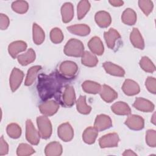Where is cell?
I'll return each mask as SVG.
<instances>
[{"instance_id": "cell-1", "label": "cell", "mask_w": 156, "mask_h": 156, "mask_svg": "<svg viewBox=\"0 0 156 156\" xmlns=\"http://www.w3.org/2000/svg\"><path fill=\"white\" fill-rule=\"evenodd\" d=\"M66 78L60 73L53 72L49 74H41L38 76L37 90L40 98L47 101L60 93Z\"/></svg>"}, {"instance_id": "cell-2", "label": "cell", "mask_w": 156, "mask_h": 156, "mask_svg": "<svg viewBox=\"0 0 156 156\" xmlns=\"http://www.w3.org/2000/svg\"><path fill=\"white\" fill-rule=\"evenodd\" d=\"M84 52V46L82 42L76 38H71L64 47V53L71 57H82Z\"/></svg>"}, {"instance_id": "cell-3", "label": "cell", "mask_w": 156, "mask_h": 156, "mask_svg": "<svg viewBox=\"0 0 156 156\" xmlns=\"http://www.w3.org/2000/svg\"><path fill=\"white\" fill-rule=\"evenodd\" d=\"M38 132L43 139L49 138L52 134V124L46 116H40L37 118Z\"/></svg>"}, {"instance_id": "cell-4", "label": "cell", "mask_w": 156, "mask_h": 156, "mask_svg": "<svg viewBox=\"0 0 156 156\" xmlns=\"http://www.w3.org/2000/svg\"><path fill=\"white\" fill-rule=\"evenodd\" d=\"M77 70V64L72 61H64L59 66V73L66 79L74 77Z\"/></svg>"}, {"instance_id": "cell-5", "label": "cell", "mask_w": 156, "mask_h": 156, "mask_svg": "<svg viewBox=\"0 0 156 156\" xmlns=\"http://www.w3.org/2000/svg\"><path fill=\"white\" fill-rule=\"evenodd\" d=\"M40 135L35 128L32 121L27 119L26 122V138L33 145H37L40 142Z\"/></svg>"}, {"instance_id": "cell-6", "label": "cell", "mask_w": 156, "mask_h": 156, "mask_svg": "<svg viewBox=\"0 0 156 156\" xmlns=\"http://www.w3.org/2000/svg\"><path fill=\"white\" fill-rule=\"evenodd\" d=\"M119 138L116 133L106 134L99 139V144L101 148L117 147Z\"/></svg>"}, {"instance_id": "cell-7", "label": "cell", "mask_w": 156, "mask_h": 156, "mask_svg": "<svg viewBox=\"0 0 156 156\" xmlns=\"http://www.w3.org/2000/svg\"><path fill=\"white\" fill-rule=\"evenodd\" d=\"M58 137L65 142L70 141L74 136V130L68 122H65L59 126L57 129Z\"/></svg>"}, {"instance_id": "cell-8", "label": "cell", "mask_w": 156, "mask_h": 156, "mask_svg": "<svg viewBox=\"0 0 156 156\" xmlns=\"http://www.w3.org/2000/svg\"><path fill=\"white\" fill-rule=\"evenodd\" d=\"M38 108L40 112L44 116H52L57 113L59 108V105L53 100L46 101L41 103Z\"/></svg>"}, {"instance_id": "cell-9", "label": "cell", "mask_w": 156, "mask_h": 156, "mask_svg": "<svg viewBox=\"0 0 156 156\" xmlns=\"http://www.w3.org/2000/svg\"><path fill=\"white\" fill-rule=\"evenodd\" d=\"M23 77L24 73L21 70L16 68L13 69L9 79L10 87L13 92L15 91L19 88L23 80Z\"/></svg>"}, {"instance_id": "cell-10", "label": "cell", "mask_w": 156, "mask_h": 156, "mask_svg": "<svg viewBox=\"0 0 156 156\" xmlns=\"http://www.w3.org/2000/svg\"><path fill=\"white\" fill-rule=\"evenodd\" d=\"M124 124L132 130H140L144 128V121L139 115H131L126 119Z\"/></svg>"}, {"instance_id": "cell-11", "label": "cell", "mask_w": 156, "mask_h": 156, "mask_svg": "<svg viewBox=\"0 0 156 156\" xmlns=\"http://www.w3.org/2000/svg\"><path fill=\"white\" fill-rule=\"evenodd\" d=\"M112 121L108 116L104 114H101L96 116L94 121V127L98 131L104 130L109 129L112 127Z\"/></svg>"}, {"instance_id": "cell-12", "label": "cell", "mask_w": 156, "mask_h": 156, "mask_svg": "<svg viewBox=\"0 0 156 156\" xmlns=\"http://www.w3.org/2000/svg\"><path fill=\"white\" fill-rule=\"evenodd\" d=\"M133 106L137 110L144 112H151L154 110V105L150 101L143 98H137Z\"/></svg>"}, {"instance_id": "cell-13", "label": "cell", "mask_w": 156, "mask_h": 156, "mask_svg": "<svg viewBox=\"0 0 156 156\" xmlns=\"http://www.w3.org/2000/svg\"><path fill=\"white\" fill-rule=\"evenodd\" d=\"M63 104L65 107H70L73 106L76 101V94L74 88L71 85L65 87L63 96Z\"/></svg>"}, {"instance_id": "cell-14", "label": "cell", "mask_w": 156, "mask_h": 156, "mask_svg": "<svg viewBox=\"0 0 156 156\" xmlns=\"http://www.w3.org/2000/svg\"><path fill=\"white\" fill-rule=\"evenodd\" d=\"M122 90L125 94L127 96H134L139 93L140 91L138 84L133 80H125L122 86Z\"/></svg>"}, {"instance_id": "cell-15", "label": "cell", "mask_w": 156, "mask_h": 156, "mask_svg": "<svg viewBox=\"0 0 156 156\" xmlns=\"http://www.w3.org/2000/svg\"><path fill=\"white\" fill-rule=\"evenodd\" d=\"M96 24L101 27L105 28L110 26L112 23V18L110 13L106 11H99L94 16Z\"/></svg>"}, {"instance_id": "cell-16", "label": "cell", "mask_w": 156, "mask_h": 156, "mask_svg": "<svg viewBox=\"0 0 156 156\" xmlns=\"http://www.w3.org/2000/svg\"><path fill=\"white\" fill-rule=\"evenodd\" d=\"M101 98L106 102L110 103L116 99L118 97V93L110 87L107 85H103L99 92Z\"/></svg>"}, {"instance_id": "cell-17", "label": "cell", "mask_w": 156, "mask_h": 156, "mask_svg": "<svg viewBox=\"0 0 156 156\" xmlns=\"http://www.w3.org/2000/svg\"><path fill=\"white\" fill-rule=\"evenodd\" d=\"M88 46L93 53L98 55H101L104 53V45L101 40L98 37L96 36L91 38L88 43Z\"/></svg>"}, {"instance_id": "cell-18", "label": "cell", "mask_w": 156, "mask_h": 156, "mask_svg": "<svg viewBox=\"0 0 156 156\" xmlns=\"http://www.w3.org/2000/svg\"><path fill=\"white\" fill-rule=\"evenodd\" d=\"M27 48V44L23 41H15L11 43L8 46V52L11 57L15 58L17 55Z\"/></svg>"}, {"instance_id": "cell-19", "label": "cell", "mask_w": 156, "mask_h": 156, "mask_svg": "<svg viewBox=\"0 0 156 156\" xmlns=\"http://www.w3.org/2000/svg\"><path fill=\"white\" fill-rule=\"evenodd\" d=\"M104 37L107 46L110 49H113L116 40L121 38L119 33L113 28H110L107 32H105Z\"/></svg>"}, {"instance_id": "cell-20", "label": "cell", "mask_w": 156, "mask_h": 156, "mask_svg": "<svg viewBox=\"0 0 156 156\" xmlns=\"http://www.w3.org/2000/svg\"><path fill=\"white\" fill-rule=\"evenodd\" d=\"M103 67L107 73L110 75L118 77H123L125 75V71L122 68L112 62H104L103 63Z\"/></svg>"}, {"instance_id": "cell-21", "label": "cell", "mask_w": 156, "mask_h": 156, "mask_svg": "<svg viewBox=\"0 0 156 156\" xmlns=\"http://www.w3.org/2000/svg\"><path fill=\"white\" fill-rule=\"evenodd\" d=\"M62 21L65 23L70 22L74 16V7L71 2H65L61 7Z\"/></svg>"}, {"instance_id": "cell-22", "label": "cell", "mask_w": 156, "mask_h": 156, "mask_svg": "<svg viewBox=\"0 0 156 156\" xmlns=\"http://www.w3.org/2000/svg\"><path fill=\"white\" fill-rule=\"evenodd\" d=\"M130 40L133 46L138 49H143L144 48V42L139 30L137 28H133L130 35Z\"/></svg>"}, {"instance_id": "cell-23", "label": "cell", "mask_w": 156, "mask_h": 156, "mask_svg": "<svg viewBox=\"0 0 156 156\" xmlns=\"http://www.w3.org/2000/svg\"><path fill=\"white\" fill-rule=\"evenodd\" d=\"M111 109L115 114L118 115H129L131 113V109L128 104L122 101L114 103L112 105Z\"/></svg>"}, {"instance_id": "cell-24", "label": "cell", "mask_w": 156, "mask_h": 156, "mask_svg": "<svg viewBox=\"0 0 156 156\" xmlns=\"http://www.w3.org/2000/svg\"><path fill=\"white\" fill-rule=\"evenodd\" d=\"M47 156H59L62 154V146L57 141H52L47 144L44 149Z\"/></svg>"}, {"instance_id": "cell-25", "label": "cell", "mask_w": 156, "mask_h": 156, "mask_svg": "<svg viewBox=\"0 0 156 156\" xmlns=\"http://www.w3.org/2000/svg\"><path fill=\"white\" fill-rule=\"evenodd\" d=\"M68 30L77 35L86 36L90 32V28L88 26L85 24H79L67 27Z\"/></svg>"}, {"instance_id": "cell-26", "label": "cell", "mask_w": 156, "mask_h": 156, "mask_svg": "<svg viewBox=\"0 0 156 156\" xmlns=\"http://www.w3.org/2000/svg\"><path fill=\"white\" fill-rule=\"evenodd\" d=\"M98 135V130L94 127H88L83 132L82 134V139L83 141L88 144L94 143Z\"/></svg>"}, {"instance_id": "cell-27", "label": "cell", "mask_w": 156, "mask_h": 156, "mask_svg": "<svg viewBox=\"0 0 156 156\" xmlns=\"http://www.w3.org/2000/svg\"><path fill=\"white\" fill-rule=\"evenodd\" d=\"M17 59L20 65L22 66H26L35 60V52L32 48H29L24 54L18 55Z\"/></svg>"}, {"instance_id": "cell-28", "label": "cell", "mask_w": 156, "mask_h": 156, "mask_svg": "<svg viewBox=\"0 0 156 156\" xmlns=\"http://www.w3.org/2000/svg\"><path fill=\"white\" fill-rule=\"evenodd\" d=\"M121 20L123 23L127 25H133L136 21V14L133 9L127 8L123 12L121 15Z\"/></svg>"}, {"instance_id": "cell-29", "label": "cell", "mask_w": 156, "mask_h": 156, "mask_svg": "<svg viewBox=\"0 0 156 156\" xmlns=\"http://www.w3.org/2000/svg\"><path fill=\"white\" fill-rule=\"evenodd\" d=\"M33 41L36 44H41L44 40L45 34L43 30L37 24L34 23L32 26Z\"/></svg>"}, {"instance_id": "cell-30", "label": "cell", "mask_w": 156, "mask_h": 156, "mask_svg": "<svg viewBox=\"0 0 156 156\" xmlns=\"http://www.w3.org/2000/svg\"><path fill=\"white\" fill-rule=\"evenodd\" d=\"M82 87L83 90L87 93L97 94L100 92L102 86L97 82L91 80H86L82 83Z\"/></svg>"}, {"instance_id": "cell-31", "label": "cell", "mask_w": 156, "mask_h": 156, "mask_svg": "<svg viewBox=\"0 0 156 156\" xmlns=\"http://www.w3.org/2000/svg\"><path fill=\"white\" fill-rule=\"evenodd\" d=\"M82 63L88 67H93L96 66L98 63V59L91 52L89 51H85L82 56Z\"/></svg>"}, {"instance_id": "cell-32", "label": "cell", "mask_w": 156, "mask_h": 156, "mask_svg": "<svg viewBox=\"0 0 156 156\" xmlns=\"http://www.w3.org/2000/svg\"><path fill=\"white\" fill-rule=\"evenodd\" d=\"M76 107L77 111L83 115L89 114L91 110V107L86 102V96H80L76 101Z\"/></svg>"}, {"instance_id": "cell-33", "label": "cell", "mask_w": 156, "mask_h": 156, "mask_svg": "<svg viewBox=\"0 0 156 156\" xmlns=\"http://www.w3.org/2000/svg\"><path fill=\"white\" fill-rule=\"evenodd\" d=\"M41 69V66L39 65H36V66H33L30 67L27 73L26 80L24 82L25 85L26 86H30L35 81L37 76L38 72Z\"/></svg>"}, {"instance_id": "cell-34", "label": "cell", "mask_w": 156, "mask_h": 156, "mask_svg": "<svg viewBox=\"0 0 156 156\" xmlns=\"http://www.w3.org/2000/svg\"><path fill=\"white\" fill-rule=\"evenodd\" d=\"M90 3L88 1L82 0L80 1L77 4V18L79 20H81L87 14L90 9Z\"/></svg>"}, {"instance_id": "cell-35", "label": "cell", "mask_w": 156, "mask_h": 156, "mask_svg": "<svg viewBox=\"0 0 156 156\" xmlns=\"http://www.w3.org/2000/svg\"><path fill=\"white\" fill-rule=\"evenodd\" d=\"M6 131L7 135L13 139L20 138L21 134V129L20 126L16 123H11L9 124L7 127Z\"/></svg>"}, {"instance_id": "cell-36", "label": "cell", "mask_w": 156, "mask_h": 156, "mask_svg": "<svg viewBox=\"0 0 156 156\" xmlns=\"http://www.w3.org/2000/svg\"><path fill=\"white\" fill-rule=\"evenodd\" d=\"M12 9L18 13L23 14L28 10L29 4L25 1H16L12 2Z\"/></svg>"}, {"instance_id": "cell-37", "label": "cell", "mask_w": 156, "mask_h": 156, "mask_svg": "<svg viewBox=\"0 0 156 156\" xmlns=\"http://www.w3.org/2000/svg\"><path fill=\"white\" fill-rule=\"evenodd\" d=\"M139 64L140 67L146 72L152 73L155 70V66L154 64L149 59V58L146 56H144L141 58Z\"/></svg>"}, {"instance_id": "cell-38", "label": "cell", "mask_w": 156, "mask_h": 156, "mask_svg": "<svg viewBox=\"0 0 156 156\" xmlns=\"http://www.w3.org/2000/svg\"><path fill=\"white\" fill-rule=\"evenodd\" d=\"M35 152V150L32 146L26 143H21L19 144L16 154L18 156H27L33 154Z\"/></svg>"}, {"instance_id": "cell-39", "label": "cell", "mask_w": 156, "mask_h": 156, "mask_svg": "<svg viewBox=\"0 0 156 156\" xmlns=\"http://www.w3.org/2000/svg\"><path fill=\"white\" fill-rule=\"evenodd\" d=\"M50 39L54 43H61L63 40V34L62 30L58 27L53 28L50 32Z\"/></svg>"}, {"instance_id": "cell-40", "label": "cell", "mask_w": 156, "mask_h": 156, "mask_svg": "<svg viewBox=\"0 0 156 156\" xmlns=\"http://www.w3.org/2000/svg\"><path fill=\"white\" fill-rule=\"evenodd\" d=\"M138 5L146 16L150 14L154 7L152 1L149 0H140L138 1Z\"/></svg>"}, {"instance_id": "cell-41", "label": "cell", "mask_w": 156, "mask_h": 156, "mask_svg": "<svg viewBox=\"0 0 156 156\" xmlns=\"http://www.w3.org/2000/svg\"><path fill=\"white\" fill-rule=\"evenodd\" d=\"M146 142L147 144L152 147L156 146V132L154 130L149 129L146 133Z\"/></svg>"}, {"instance_id": "cell-42", "label": "cell", "mask_w": 156, "mask_h": 156, "mask_svg": "<svg viewBox=\"0 0 156 156\" xmlns=\"http://www.w3.org/2000/svg\"><path fill=\"white\" fill-rule=\"evenodd\" d=\"M156 80L154 77H148L145 82V86L147 90L151 93H156Z\"/></svg>"}, {"instance_id": "cell-43", "label": "cell", "mask_w": 156, "mask_h": 156, "mask_svg": "<svg viewBox=\"0 0 156 156\" xmlns=\"http://www.w3.org/2000/svg\"><path fill=\"white\" fill-rule=\"evenodd\" d=\"M10 24V21L6 15L1 13L0 15V28L1 30L6 29Z\"/></svg>"}, {"instance_id": "cell-44", "label": "cell", "mask_w": 156, "mask_h": 156, "mask_svg": "<svg viewBox=\"0 0 156 156\" xmlns=\"http://www.w3.org/2000/svg\"><path fill=\"white\" fill-rule=\"evenodd\" d=\"M9 152V145L7 142L4 140L3 136L1 137L0 139V155H4L8 154Z\"/></svg>"}, {"instance_id": "cell-45", "label": "cell", "mask_w": 156, "mask_h": 156, "mask_svg": "<svg viewBox=\"0 0 156 156\" xmlns=\"http://www.w3.org/2000/svg\"><path fill=\"white\" fill-rule=\"evenodd\" d=\"M108 2L112 5L114 7H120L122 5L124 4V2L120 0H112V1H109Z\"/></svg>"}, {"instance_id": "cell-46", "label": "cell", "mask_w": 156, "mask_h": 156, "mask_svg": "<svg viewBox=\"0 0 156 156\" xmlns=\"http://www.w3.org/2000/svg\"><path fill=\"white\" fill-rule=\"evenodd\" d=\"M122 155H124V156H135V155H137V154L130 149H127L124 152V153L122 154Z\"/></svg>"}, {"instance_id": "cell-47", "label": "cell", "mask_w": 156, "mask_h": 156, "mask_svg": "<svg viewBox=\"0 0 156 156\" xmlns=\"http://www.w3.org/2000/svg\"><path fill=\"white\" fill-rule=\"evenodd\" d=\"M155 114L154 113L153 115H152V119H151V122L154 124H155Z\"/></svg>"}]
</instances>
